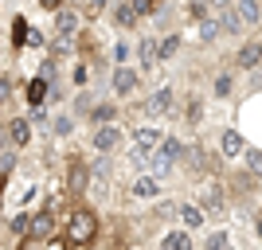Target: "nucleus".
Segmentation results:
<instances>
[{
  "mask_svg": "<svg viewBox=\"0 0 262 250\" xmlns=\"http://www.w3.org/2000/svg\"><path fill=\"white\" fill-rule=\"evenodd\" d=\"M63 242L71 250H90L98 242V211L94 207H75L63 223Z\"/></svg>",
  "mask_w": 262,
  "mask_h": 250,
  "instance_id": "1",
  "label": "nucleus"
},
{
  "mask_svg": "<svg viewBox=\"0 0 262 250\" xmlns=\"http://www.w3.org/2000/svg\"><path fill=\"white\" fill-rule=\"evenodd\" d=\"M121 137H125V129L118 125H98V129H90V149L98 152V156H110V152L121 149Z\"/></svg>",
  "mask_w": 262,
  "mask_h": 250,
  "instance_id": "2",
  "label": "nucleus"
},
{
  "mask_svg": "<svg viewBox=\"0 0 262 250\" xmlns=\"http://www.w3.org/2000/svg\"><path fill=\"white\" fill-rule=\"evenodd\" d=\"M90 164L82 161V156H67V192H71V196H82V192H86L90 188Z\"/></svg>",
  "mask_w": 262,
  "mask_h": 250,
  "instance_id": "3",
  "label": "nucleus"
},
{
  "mask_svg": "<svg viewBox=\"0 0 262 250\" xmlns=\"http://www.w3.org/2000/svg\"><path fill=\"white\" fill-rule=\"evenodd\" d=\"M110 86L118 98H129L141 90V75H137V66H114V75H110Z\"/></svg>",
  "mask_w": 262,
  "mask_h": 250,
  "instance_id": "4",
  "label": "nucleus"
},
{
  "mask_svg": "<svg viewBox=\"0 0 262 250\" xmlns=\"http://www.w3.org/2000/svg\"><path fill=\"white\" fill-rule=\"evenodd\" d=\"M78 32H82V16H78L75 8H59L55 12V35H59V43H71Z\"/></svg>",
  "mask_w": 262,
  "mask_h": 250,
  "instance_id": "5",
  "label": "nucleus"
},
{
  "mask_svg": "<svg viewBox=\"0 0 262 250\" xmlns=\"http://www.w3.org/2000/svg\"><path fill=\"white\" fill-rule=\"evenodd\" d=\"M164 137H168V133H164V129H157L153 121H141V125L133 129V145H137L141 152H157V149L164 145Z\"/></svg>",
  "mask_w": 262,
  "mask_h": 250,
  "instance_id": "6",
  "label": "nucleus"
},
{
  "mask_svg": "<svg viewBox=\"0 0 262 250\" xmlns=\"http://www.w3.org/2000/svg\"><path fill=\"white\" fill-rule=\"evenodd\" d=\"M172 106H176L172 86H161V90H153V94L141 102V113H145V118H161V113H168Z\"/></svg>",
  "mask_w": 262,
  "mask_h": 250,
  "instance_id": "7",
  "label": "nucleus"
},
{
  "mask_svg": "<svg viewBox=\"0 0 262 250\" xmlns=\"http://www.w3.org/2000/svg\"><path fill=\"white\" fill-rule=\"evenodd\" d=\"M176 219L184 223V231H188V235H192V231H200V227H208V215L200 211V203H196V199H180V203H176Z\"/></svg>",
  "mask_w": 262,
  "mask_h": 250,
  "instance_id": "8",
  "label": "nucleus"
},
{
  "mask_svg": "<svg viewBox=\"0 0 262 250\" xmlns=\"http://www.w3.org/2000/svg\"><path fill=\"white\" fill-rule=\"evenodd\" d=\"M219 156H223V161H243V156H247V141H243L239 129L219 133Z\"/></svg>",
  "mask_w": 262,
  "mask_h": 250,
  "instance_id": "9",
  "label": "nucleus"
},
{
  "mask_svg": "<svg viewBox=\"0 0 262 250\" xmlns=\"http://www.w3.org/2000/svg\"><path fill=\"white\" fill-rule=\"evenodd\" d=\"M137 66H141V71L161 66V39H157V35H141V39H137Z\"/></svg>",
  "mask_w": 262,
  "mask_h": 250,
  "instance_id": "10",
  "label": "nucleus"
},
{
  "mask_svg": "<svg viewBox=\"0 0 262 250\" xmlns=\"http://www.w3.org/2000/svg\"><path fill=\"white\" fill-rule=\"evenodd\" d=\"M258 63H262V43L258 39H243L239 51H235V66L239 71H254Z\"/></svg>",
  "mask_w": 262,
  "mask_h": 250,
  "instance_id": "11",
  "label": "nucleus"
},
{
  "mask_svg": "<svg viewBox=\"0 0 262 250\" xmlns=\"http://www.w3.org/2000/svg\"><path fill=\"white\" fill-rule=\"evenodd\" d=\"M129 196H133V199H153V203H157V199H161V180H153L149 172H141V176L129 184Z\"/></svg>",
  "mask_w": 262,
  "mask_h": 250,
  "instance_id": "12",
  "label": "nucleus"
},
{
  "mask_svg": "<svg viewBox=\"0 0 262 250\" xmlns=\"http://www.w3.org/2000/svg\"><path fill=\"white\" fill-rule=\"evenodd\" d=\"M200 211H204V215H219V211H223V203H227V199H223V188L219 184H211V188H204V192H200Z\"/></svg>",
  "mask_w": 262,
  "mask_h": 250,
  "instance_id": "13",
  "label": "nucleus"
},
{
  "mask_svg": "<svg viewBox=\"0 0 262 250\" xmlns=\"http://www.w3.org/2000/svg\"><path fill=\"white\" fill-rule=\"evenodd\" d=\"M90 129L98 125H118V102H102V106H90Z\"/></svg>",
  "mask_w": 262,
  "mask_h": 250,
  "instance_id": "14",
  "label": "nucleus"
},
{
  "mask_svg": "<svg viewBox=\"0 0 262 250\" xmlns=\"http://www.w3.org/2000/svg\"><path fill=\"white\" fill-rule=\"evenodd\" d=\"M110 20L118 24L121 32H129V28L141 24V16H137V8H133V0H129V4H114V8H110Z\"/></svg>",
  "mask_w": 262,
  "mask_h": 250,
  "instance_id": "15",
  "label": "nucleus"
},
{
  "mask_svg": "<svg viewBox=\"0 0 262 250\" xmlns=\"http://www.w3.org/2000/svg\"><path fill=\"white\" fill-rule=\"evenodd\" d=\"M8 141L16 145V149H28V145H32V121L28 118H12L8 121Z\"/></svg>",
  "mask_w": 262,
  "mask_h": 250,
  "instance_id": "16",
  "label": "nucleus"
},
{
  "mask_svg": "<svg viewBox=\"0 0 262 250\" xmlns=\"http://www.w3.org/2000/svg\"><path fill=\"white\" fill-rule=\"evenodd\" d=\"M215 20L223 24V32H227V35H243V32H247L243 20L235 16V4H215Z\"/></svg>",
  "mask_w": 262,
  "mask_h": 250,
  "instance_id": "17",
  "label": "nucleus"
},
{
  "mask_svg": "<svg viewBox=\"0 0 262 250\" xmlns=\"http://www.w3.org/2000/svg\"><path fill=\"white\" fill-rule=\"evenodd\" d=\"M157 250H196V242H192V235H188L184 227H172L161 239V246H157Z\"/></svg>",
  "mask_w": 262,
  "mask_h": 250,
  "instance_id": "18",
  "label": "nucleus"
},
{
  "mask_svg": "<svg viewBox=\"0 0 262 250\" xmlns=\"http://www.w3.org/2000/svg\"><path fill=\"white\" fill-rule=\"evenodd\" d=\"M235 16L243 20V28H254V24H262V4H254V0H235Z\"/></svg>",
  "mask_w": 262,
  "mask_h": 250,
  "instance_id": "19",
  "label": "nucleus"
},
{
  "mask_svg": "<svg viewBox=\"0 0 262 250\" xmlns=\"http://www.w3.org/2000/svg\"><path fill=\"white\" fill-rule=\"evenodd\" d=\"M51 231H55V215H51V211H39V215L32 219V227H28V239L39 242V239H47Z\"/></svg>",
  "mask_w": 262,
  "mask_h": 250,
  "instance_id": "20",
  "label": "nucleus"
},
{
  "mask_svg": "<svg viewBox=\"0 0 262 250\" xmlns=\"http://www.w3.org/2000/svg\"><path fill=\"white\" fill-rule=\"evenodd\" d=\"M180 43H184L180 32H164L161 35V63H172L176 55H180Z\"/></svg>",
  "mask_w": 262,
  "mask_h": 250,
  "instance_id": "21",
  "label": "nucleus"
},
{
  "mask_svg": "<svg viewBox=\"0 0 262 250\" xmlns=\"http://www.w3.org/2000/svg\"><path fill=\"white\" fill-rule=\"evenodd\" d=\"M172 168H176V164L168 161V156H164L161 149H157V152H149V176H153V180H161V176H172Z\"/></svg>",
  "mask_w": 262,
  "mask_h": 250,
  "instance_id": "22",
  "label": "nucleus"
},
{
  "mask_svg": "<svg viewBox=\"0 0 262 250\" xmlns=\"http://www.w3.org/2000/svg\"><path fill=\"white\" fill-rule=\"evenodd\" d=\"M161 152H164L172 164H180V161L188 156V145L180 141V137H172V133H168V137H164V145H161Z\"/></svg>",
  "mask_w": 262,
  "mask_h": 250,
  "instance_id": "23",
  "label": "nucleus"
},
{
  "mask_svg": "<svg viewBox=\"0 0 262 250\" xmlns=\"http://www.w3.org/2000/svg\"><path fill=\"white\" fill-rule=\"evenodd\" d=\"M231 90H235V75H231V71H219V75L211 78V94H215V98H231Z\"/></svg>",
  "mask_w": 262,
  "mask_h": 250,
  "instance_id": "24",
  "label": "nucleus"
},
{
  "mask_svg": "<svg viewBox=\"0 0 262 250\" xmlns=\"http://www.w3.org/2000/svg\"><path fill=\"white\" fill-rule=\"evenodd\" d=\"M137 51V47L129 43V39H118L114 43V66H129V55Z\"/></svg>",
  "mask_w": 262,
  "mask_h": 250,
  "instance_id": "25",
  "label": "nucleus"
},
{
  "mask_svg": "<svg viewBox=\"0 0 262 250\" xmlns=\"http://www.w3.org/2000/svg\"><path fill=\"white\" fill-rule=\"evenodd\" d=\"M219 35H223V24H219L215 16L200 24V39H204V43H211V39H219Z\"/></svg>",
  "mask_w": 262,
  "mask_h": 250,
  "instance_id": "26",
  "label": "nucleus"
},
{
  "mask_svg": "<svg viewBox=\"0 0 262 250\" xmlns=\"http://www.w3.org/2000/svg\"><path fill=\"white\" fill-rule=\"evenodd\" d=\"M247 176L251 180L262 176V149H247Z\"/></svg>",
  "mask_w": 262,
  "mask_h": 250,
  "instance_id": "27",
  "label": "nucleus"
},
{
  "mask_svg": "<svg viewBox=\"0 0 262 250\" xmlns=\"http://www.w3.org/2000/svg\"><path fill=\"white\" fill-rule=\"evenodd\" d=\"M200 118H204V98L188 94V125H200Z\"/></svg>",
  "mask_w": 262,
  "mask_h": 250,
  "instance_id": "28",
  "label": "nucleus"
},
{
  "mask_svg": "<svg viewBox=\"0 0 262 250\" xmlns=\"http://www.w3.org/2000/svg\"><path fill=\"white\" fill-rule=\"evenodd\" d=\"M204 250H231V239H227V231H215V235H208Z\"/></svg>",
  "mask_w": 262,
  "mask_h": 250,
  "instance_id": "29",
  "label": "nucleus"
},
{
  "mask_svg": "<svg viewBox=\"0 0 262 250\" xmlns=\"http://www.w3.org/2000/svg\"><path fill=\"white\" fill-rule=\"evenodd\" d=\"M133 8H137V16H141V20H145V16H161V4H157V0H133Z\"/></svg>",
  "mask_w": 262,
  "mask_h": 250,
  "instance_id": "30",
  "label": "nucleus"
},
{
  "mask_svg": "<svg viewBox=\"0 0 262 250\" xmlns=\"http://www.w3.org/2000/svg\"><path fill=\"white\" fill-rule=\"evenodd\" d=\"M28 102H32V106H39V102H43V78H35V82H32V90H28Z\"/></svg>",
  "mask_w": 262,
  "mask_h": 250,
  "instance_id": "31",
  "label": "nucleus"
},
{
  "mask_svg": "<svg viewBox=\"0 0 262 250\" xmlns=\"http://www.w3.org/2000/svg\"><path fill=\"white\" fill-rule=\"evenodd\" d=\"M55 133L67 137V133H71V118H55Z\"/></svg>",
  "mask_w": 262,
  "mask_h": 250,
  "instance_id": "32",
  "label": "nucleus"
},
{
  "mask_svg": "<svg viewBox=\"0 0 262 250\" xmlns=\"http://www.w3.org/2000/svg\"><path fill=\"white\" fill-rule=\"evenodd\" d=\"M20 250H39V242H35V239H24V242H20Z\"/></svg>",
  "mask_w": 262,
  "mask_h": 250,
  "instance_id": "33",
  "label": "nucleus"
},
{
  "mask_svg": "<svg viewBox=\"0 0 262 250\" xmlns=\"http://www.w3.org/2000/svg\"><path fill=\"white\" fill-rule=\"evenodd\" d=\"M8 98V78H0V102Z\"/></svg>",
  "mask_w": 262,
  "mask_h": 250,
  "instance_id": "34",
  "label": "nucleus"
},
{
  "mask_svg": "<svg viewBox=\"0 0 262 250\" xmlns=\"http://www.w3.org/2000/svg\"><path fill=\"white\" fill-rule=\"evenodd\" d=\"M254 235L262 239V211H258V219H254Z\"/></svg>",
  "mask_w": 262,
  "mask_h": 250,
  "instance_id": "35",
  "label": "nucleus"
},
{
  "mask_svg": "<svg viewBox=\"0 0 262 250\" xmlns=\"http://www.w3.org/2000/svg\"><path fill=\"white\" fill-rule=\"evenodd\" d=\"M231 250H235V246H231Z\"/></svg>",
  "mask_w": 262,
  "mask_h": 250,
  "instance_id": "36",
  "label": "nucleus"
}]
</instances>
